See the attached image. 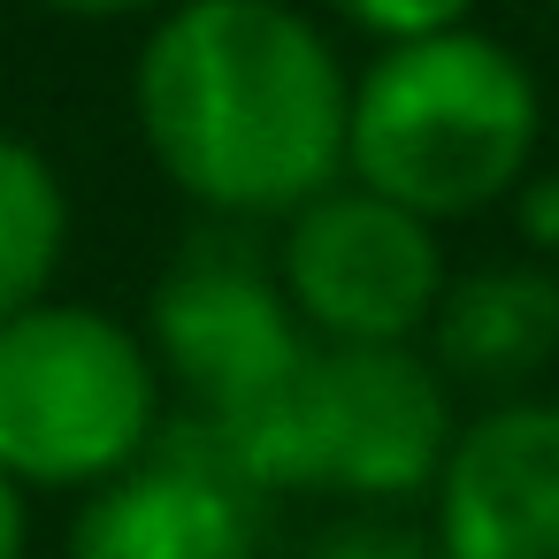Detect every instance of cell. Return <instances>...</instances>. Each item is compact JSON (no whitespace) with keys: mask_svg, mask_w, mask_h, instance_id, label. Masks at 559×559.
<instances>
[{"mask_svg":"<svg viewBox=\"0 0 559 559\" xmlns=\"http://www.w3.org/2000/svg\"><path fill=\"white\" fill-rule=\"evenodd\" d=\"M551 9H559V0H551Z\"/></svg>","mask_w":559,"mask_h":559,"instance_id":"2e32d148","label":"cell"},{"mask_svg":"<svg viewBox=\"0 0 559 559\" xmlns=\"http://www.w3.org/2000/svg\"><path fill=\"white\" fill-rule=\"evenodd\" d=\"M154 169L215 223H292L345 185L353 78L292 0H177L131 62Z\"/></svg>","mask_w":559,"mask_h":559,"instance_id":"6da1fadb","label":"cell"},{"mask_svg":"<svg viewBox=\"0 0 559 559\" xmlns=\"http://www.w3.org/2000/svg\"><path fill=\"white\" fill-rule=\"evenodd\" d=\"M70 253V200L39 146L0 131V322L32 314Z\"/></svg>","mask_w":559,"mask_h":559,"instance_id":"30bf717a","label":"cell"},{"mask_svg":"<svg viewBox=\"0 0 559 559\" xmlns=\"http://www.w3.org/2000/svg\"><path fill=\"white\" fill-rule=\"evenodd\" d=\"M330 9L368 32L376 47H406V39H437V32H467V16L483 0H330Z\"/></svg>","mask_w":559,"mask_h":559,"instance_id":"8fae6325","label":"cell"},{"mask_svg":"<svg viewBox=\"0 0 559 559\" xmlns=\"http://www.w3.org/2000/svg\"><path fill=\"white\" fill-rule=\"evenodd\" d=\"M32 551V506H24V490L0 475V559H24Z\"/></svg>","mask_w":559,"mask_h":559,"instance_id":"9a60e30c","label":"cell"},{"mask_svg":"<svg viewBox=\"0 0 559 559\" xmlns=\"http://www.w3.org/2000/svg\"><path fill=\"white\" fill-rule=\"evenodd\" d=\"M269 490L185 414L116 483L85 490L70 559H261Z\"/></svg>","mask_w":559,"mask_h":559,"instance_id":"52a82bcc","label":"cell"},{"mask_svg":"<svg viewBox=\"0 0 559 559\" xmlns=\"http://www.w3.org/2000/svg\"><path fill=\"white\" fill-rule=\"evenodd\" d=\"M544 85L490 32H437L376 47L353 78L345 185L437 223L483 215L536 177Z\"/></svg>","mask_w":559,"mask_h":559,"instance_id":"7a4b0ae2","label":"cell"},{"mask_svg":"<svg viewBox=\"0 0 559 559\" xmlns=\"http://www.w3.org/2000/svg\"><path fill=\"white\" fill-rule=\"evenodd\" d=\"M429 498L444 559H559V399H498L460 421Z\"/></svg>","mask_w":559,"mask_h":559,"instance_id":"ba28073f","label":"cell"},{"mask_svg":"<svg viewBox=\"0 0 559 559\" xmlns=\"http://www.w3.org/2000/svg\"><path fill=\"white\" fill-rule=\"evenodd\" d=\"M162 437V368L100 307L39 299L0 322V475L16 490H100Z\"/></svg>","mask_w":559,"mask_h":559,"instance_id":"277c9868","label":"cell"},{"mask_svg":"<svg viewBox=\"0 0 559 559\" xmlns=\"http://www.w3.org/2000/svg\"><path fill=\"white\" fill-rule=\"evenodd\" d=\"M559 353V269L490 261L444 284L429 314V368L475 391H521Z\"/></svg>","mask_w":559,"mask_h":559,"instance_id":"9c48e42d","label":"cell"},{"mask_svg":"<svg viewBox=\"0 0 559 559\" xmlns=\"http://www.w3.org/2000/svg\"><path fill=\"white\" fill-rule=\"evenodd\" d=\"M200 421V414H192ZM261 490H330L360 513L421 498L452 452L444 376L414 345H314L307 368L238 421H200Z\"/></svg>","mask_w":559,"mask_h":559,"instance_id":"3957f363","label":"cell"},{"mask_svg":"<svg viewBox=\"0 0 559 559\" xmlns=\"http://www.w3.org/2000/svg\"><path fill=\"white\" fill-rule=\"evenodd\" d=\"M314 559H444L429 521H406V513H345L337 528H322Z\"/></svg>","mask_w":559,"mask_h":559,"instance_id":"7c38bea8","label":"cell"},{"mask_svg":"<svg viewBox=\"0 0 559 559\" xmlns=\"http://www.w3.org/2000/svg\"><path fill=\"white\" fill-rule=\"evenodd\" d=\"M55 16H78V24H116V16H162L177 0H39Z\"/></svg>","mask_w":559,"mask_h":559,"instance_id":"5bb4252c","label":"cell"},{"mask_svg":"<svg viewBox=\"0 0 559 559\" xmlns=\"http://www.w3.org/2000/svg\"><path fill=\"white\" fill-rule=\"evenodd\" d=\"M276 284L314 345H414L444 299V246L421 215L330 185L276 230Z\"/></svg>","mask_w":559,"mask_h":559,"instance_id":"8992f818","label":"cell"},{"mask_svg":"<svg viewBox=\"0 0 559 559\" xmlns=\"http://www.w3.org/2000/svg\"><path fill=\"white\" fill-rule=\"evenodd\" d=\"M513 200H521V238L544 246V253H559V169H536Z\"/></svg>","mask_w":559,"mask_h":559,"instance_id":"4fadbf2b","label":"cell"},{"mask_svg":"<svg viewBox=\"0 0 559 559\" xmlns=\"http://www.w3.org/2000/svg\"><path fill=\"white\" fill-rule=\"evenodd\" d=\"M146 353L200 421H238L307 368L314 337L276 284V253H261L238 223H207L154 284Z\"/></svg>","mask_w":559,"mask_h":559,"instance_id":"5b68a950","label":"cell"}]
</instances>
